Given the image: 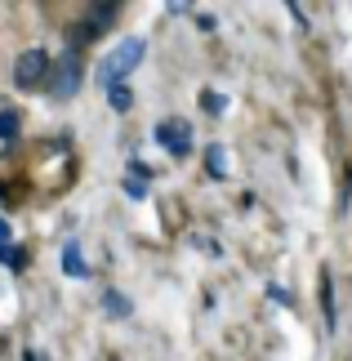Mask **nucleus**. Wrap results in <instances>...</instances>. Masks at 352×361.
I'll use <instances>...</instances> for the list:
<instances>
[{"label": "nucleus", "instance_id": "nucleus-1", "mask_svg": "<svg viewBox=\"0 0 352 361\" xmlns=\"http://www.w3.org/2000/svg\"><path fill=\"white\" fill-rule=\"evenodd\" d=\"M143 54H147V40L143 36H125L121 45L98 63V85H125V76L143 63Z\"/></svg>", "mask_w": 352, "mask_h": 361}, {"label": "nucleus", "instance_id": "nucleus-2", "mask_svg": "<svg viewBox=\"0 0 352 361\" xmlns=\"http://www.w3.org/2000/svg\"><path fill=\"white\" fill-rule=\"evenodd\" d=\"M80 80H85V59H80V49H67L59 63H54V99H76Z\"/></svg>", "mask_w": 352, "mask_h": 361}, {"label": "nucleus", "instance_id": "nucleus-3", "mask_svg": "<svg viewBox=\"0 0 352 361\" xmlns=\"http://www.w3.org/2000/svg\"><path fill=\"white\" fill-rule=\"evenodd\" d=\"M157 143L170 152L174 161H188V157H192V125L178 121V116H174V121H161V125H157Z\"/></svg>", "mask_w": 352, "mask_h": 361}, {"label": "nucleus", "instance_id": "nucleus-4", "mask_svg": "<svg viewBox=\"0 0 352 361\" xmlns=\"http://www.w3.org/2000/svg\"><path fill=\"white\" fill-rule=\"evenodd\" d=\"M49 54L45 49H27V54H18V63H13V85L18 90H32V85H40L45 80V72H49Z\"/></svg>", "mask_w": 352, "mask_h": 361}, {"label": "nucleus", "instance_id": "nucleus-5", "mask_svg": "<svg viewBox=\"0 0 352 361\" xmlns=\"http://www.w3.org/2000/svg\"><path fill=\"white\" fill-rule=\"evenodd\" d=\"M116 13H121V5H103V9H90V13H85V27L76 32V45H90L94 36H103L107 27H111V18H116Z\"/></svg>", "mask_w": 352, "mask_h": 361}, {"label": "nucleus", "instance_id": "nucleus-6", "mask_svg": "<svg viewBox=\"0 0 352 361\" xmlns=\"http://www.w3.org/2000/svg\"><path fill=\"white\" fill-rule=\"evenodd\" d=\"M63 272L67 276H72V281H85V276H90V263H85V250H80V241L76 237H67L63 241Z\"/></svg>", "mask_w": 352, "mask_h": 361}, {"label": "nucleus", "instance_id": "nucleus-7", "mask_svg": "<svg viewBox=\"0 0 352 361\" xmlns=\"http://www.w3.org/2000/svg\"><path fill=\"white\" fill-rule=\"evenodd\" d=\"M103 308H107L111 322H130L134 317V303H130V295H121V290H103Z\"/></svg>", "mask_w": 352, "mask_h": 361}, {"label": "nucleus", "instance_id": "nucleus-8", "mask_svg": "<svg viewBox=\"0 0 352 361\" xmlns=\"http://www.w3.org/2000/svg\"><path fill=\"white\" fill-rule=\"evenodd\" d=\"M205 170H210V178H228V147L223 143L205 147Z\"/></svg>", "mask_w": 352, "mask_h": 361}, {"label": "nucleus", "instance_id": "nucleus-9", "mask_svg": "<svg viewBox=\"0 0 352 361\" xmlns=\"http://www.w3.org/2000/svg\"><path fill=\"white\" fill-rule=\"evenodd\" d=\"M321 312H326V326H330V330L339 326V308H334V286H330V276H321Z\"/></svg>", "mask_w": 352, "mask_h": 361}, {"label": "nucleus", "instance_id": "nucleus-10", "mask_svg": "<svg viewBox=\"0 0 352 361\" xmlns=\"http://www.w3.org/2000/svg\"><path fill=\"white\" fill-rule=\"evenodd\" d=\"M107 103H111V112H130V107H134V90L130 85H107Z\"/></svg>", "mask_w": 352, "mask_h": 361}, {"label": "nucleus", "instance_id": "nucleus-11", "mask_svg": "<svg viewBox=\"0 0 352 361\" xmlns=\"http://www.w3.org/2000/svg\"><path fill=\"white\" fill-rule=\"evenodd\" d=\"M18 130H23V116L13 112V107H5V112H0V138L9 143V138H18Z\"/></svg>", "mask_w": 352, "mask_h": 361}, {"label": "nucleus", "instance_id": "nucleus-12", "mask_svg": "<svg viewBox=\"0 0 352 361\" xmlns=\"http://www.w3.org/2000/svg\"><path fill=\"white\" fill-rule=\"evenodd\" d=\"M0 263H9L13 272H23L27 268V255H23V250H13V245H0Z\"/></svg>", "mask_w": 352, "mask_h": 361}, {"label": "nucleus", "instance_id": "nucleus-13", "mask_svg": "<svg viewBox=\"0 0 352 361\" xmlns=\"http://www.w3.org/2000/svg\"><path fill=\"white\" fill-rule=\"evenodd\" d=\"M125 197H130V201H147V183H138V178H130V174H125Z\"/></svg>", "mask_w": 352, "mask_h": 361}, {"label": "nucleus", "instance_id": "nucleus-14", "mask_svg": "<svg viewBox=\"0 0 352 361\" xmlns=\"http://www.w3.org/2000/svg\"><path fill=\"white\" fill-rule=\"evenodd\" d=\"M201 107H205V112H223V107H228V103H223V94H214V90H201Z\"/></svg>", "mask_w": 352, "mask_h": 361}, {"label": "nucleus", "instance_id": "nucleus-15", "mask_svg": "<svg viewBox=\"0 0 352 361\" xmlns=\"http://www.w3.org/2000/svg\"><path fill=\"white\" fill-rule=\"evenodd\" d=\"M130 178H138V183H147V178H152V165H147V161H130Z\"/></svg>", "mask_w": 352, "mask_h": 361}, {"label": "nucleus", "instance_id": "nucleus-16", "mask_svg": "<svg viewBox=\"0 0 352 361\" xmlns=\"http://www.w3.org/2000/svg\"><path fill=\"white\" fill-rule=\"evenodd\" d=\"M267 299H277V303H294V299H290V290H281V286H267Z\"/></svg>", "mask_w": 352, "mask_h": 361}, {"label": "nucleus", "instance_id": "nucleus-17", "mask_svg": "<svg viewBox=\"0 0 352 361\" xmlns=\"http://www.w3.org/2000/svg\"><path fill=\"white\" fill-rule=\"evenodd\" d=\"M196 27H201V32H214L219 18H214V13H201V18H196Z\"/></svg>", "mask_w": 352, "mask_h": 361}, {"label": "nucleus", "instance_id": "nucleus-18", "mask_svg": "<svg viewBox=\"0 0 352 361\" xmlns=\"http://www.w3.org/2000/svg\"><path fill=\"white\" fill-rule=\"evenodd\" d=\"M9 241H13V228H9V219L0 214V245H9Z\"/></svg>", "mask_w": 352, "mask_h": 361}]
</instances>
